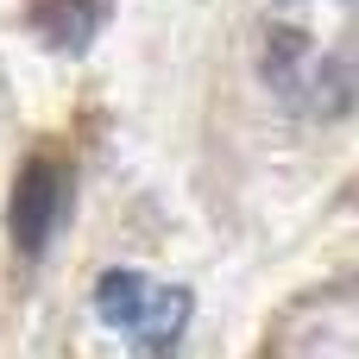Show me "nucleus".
Returning <instances> with one entry per match:
<instances>
[{
    "instance_id": "1",
    "label": "nucleus",
    "mask_w": 359,
    "mask_h": 359,
    "mask_svg": "<svg viewBox=\"0 0 359 359\" xmlns=\"http://www.w3.org/2000/svg\"><path fill=\"white\" fill-rule=\"evenodd\" d=\"M63 208H69V164H57L44 151L25 158L13 177V196H6V240L25 259H38L50 246V233L63 227Z\"/></svg>"
},
{
    "instance_id": "2",
    "label": "nucleus",
    "mask_w": 359,
    "mask_h": 359,
    "mask_svg": "<svg viewBox=\"0 0 359 359\" xmlns=\"http://www.w3.org/2000/svg\"><path fill=\"white\" fill-rule=\"evenodd\" d=\"M189 316H196V297H189L183 284L151 290V297H145V309H139V322L126 328V334H133V359H177Z\"/></svg>"
},
{
    "instance_id": "3",
    "label": "nucleus",
    "mask_w": 359,
    "mask_h": 359,
    "mask_svg": "<svg viewBox=\"0 0 359 359\" xmlns=\"http://www.w3.org/2000/svg\"><path fill=\"white\" fill-rule=\"evenodd\" d=\"M107 6H114V0H32V32H38L44 50H57V57H82V50L95 44Z\"/></svg>"
},
{
    "instance_id": "4",
    "label": "nucleus",
    "mask_w": 359,
    "mask_h": 359,
    "mask_svg": "<svg viewBox=\"0 0 359 359\" xmlns=\"http://www.w3.org/2000/svg\"><path fill=\"white\" fill-rule=\"evenodd\" d=\"M145 297H151V284L139 278V271H126V265H114V271H101V284H95V316L107 322V328H133L139 322V309H145Z\"/></svg>"
},
{
    "instance_id": "5",
    "label": "nucleus",
    "mask_w": 359,
    "mask_h": 359,
    "mask_svg": "<svg viewBox=\"0 0 359 359\" xmlns=\"http://www.w3.org/2000/svg\"><path fill=\"white\" fill-rule=\"evenodd\" d=\"M303 57H309V44H303L297 32H278V38H271V63H265V69H271V82H278V88H290V76H297V63H303Z\"/></svg>"
}]
</instances>
